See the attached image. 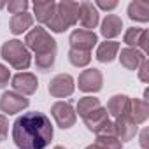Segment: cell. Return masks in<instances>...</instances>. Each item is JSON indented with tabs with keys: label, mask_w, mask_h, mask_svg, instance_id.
Wrapping results in <instances>:
<instances>
[{
	"label": "cell",
	"mask_w": 149,
	"mask_h": 149,
	"mask_svg": "<svg viewBox=\"0 0 149 149\" xmlns=\"http://www.w3.org/2000/svg\"><path fill=\"white\" fill-rule=\"evenodd\" d=\"M53 137L51 119L39 111L21 114L13 125V140L18 149H46Z\"/></svg>",
	"instance_id": "obj_1"
},
{
	"label": "cell",
	"mask_w": 149,
	"mask_h": 149,
	"mask_svg": "<svg viewBox=\"0 0 149 149\" xmlns=\"http://www.w3.org/2000/svg\"><path fill=\"white\" fill-rule=\"evenodd\" d=\"M77 18H79V2L61 0V2H56L54 16L46 26L54 33H63L65 30H68L70 26L77 23Z\"/></svg>",
	"instance_id": "obj_2"
},
{
	"label": "cell",
	"mask_w": 149,
	"mask_h": 149,
	"mask_svg": "<svg viewBox=\"0 0 149 149\" xmlns=\"http://www.w3.org/2000/svg\"><path fill=\"white\" fill-rule=\"evenodd\" d=\"M2 58L16 70H26L32 65V53L19 39H11L0 47Z\"/></svg>",
	"instance_id": "obj_3"
},
{
	"label": "cell",
	"mask_w": 149,
	"mask_h": 149,
	"mask_svg": "<svg viewBox=\"0 0 149 149\" xmlns=\"http://www.w3.org/2000/svg\"><path fill=\"white\" fill-rule=\"evenodd\" d=\"M28 51H33L35 56H42V54H54L58 53V44L53 39V35L42 28V26H35L32 30H28L25 42H23Z\"/></svg>",
	"instance_id": "obj_4"
},
{
	"label": "cell",
	"mask_w": 149,
	"mask_h": 149,
	"mask_svg": "<svg viewBox=\"0 0 149 149\" xmlns=\"http://www.w3.org/2000/svg\"><path fill=\"white\" fill-rule=\"evenodd\" d=\"M51 116L61 130L72 128L77 121V114H76V109H74L72 102H61V100L54 102L51 105Z\"/></svg>",
	"instance_id": "obj_5"
},
{
	"label": "cell",
	"mask_w": 149,
	"mask_h": 149,
	"mask_svg": "<svg viewBox=\"0 0 149 149\" xmlns=\"http://www.w3.org/2000/svg\"><path fill=\"white\" fill-rule=\"evenodd\" d=\"M77 86L84 93H98L104 88V74L98 68H86L79 74Z\"/></svg>",
	"instance_id": "obj_6"
},
{
	"label": "cell",
	"mask_w": 149,
	"mask_h": 149,
	"mask_svg": "<svg viewBox=\"0 0 149 149\" xmlns=\"http://www.w3.org/2000/svg\"><path fill=\"white\" fill-rule=\"evenodd\" d=\"M74 90H76V81H74L70 74H56L47 84V91L54 98L70 97L74 93Z\"/></svg>",
	"instance_id": "obj_7"
},
{
	"label": "cell",
	"mask_w": 149,
	"mask_h": 149,
	"mask_svg": "<svg viewBox=\"0 0 149 149\" xmlns=\"http://www.w3.org/2000/svg\"><path fill=\"white\" fill-rule=\"evenodd\" d=\"M11 86H13V91L19 93L23 97H30V95L37 93L39 81H37V76L32 72H18L16 76L11 77Z\"/></svg>",
	"instance_id": "obj_8"
},
{
	"label": "cell",
	"mask_w": 149,
	"mask_h": 149,
	"mask_svg": "<svg viewBox=\"0 0 149 149\" xmlns=\"http://www.w3.org/2000/svg\"><path fill=\"white\" fill-rule=\"evenodd\" d=\"M28 105H30V100L16 91H4L2 97H0V111L9 116L25 111Z\"/></svg>",
	"instance_id": "obj_9"
},
{
	"label": "cell",
	"mask_w": 149,
	"mask_h": 149,
	"mask_svg": "<svg viewBox=\"0 0 149 149\" xmlns=\"http://www.w3.org/2000/svg\"><path fill=\"white\" fill-rule=\"evenodd\" d=\"M97 42H98L97 33L90 32V30H83V28H76L70 33V37H68L70 49H77V51L91 53V49L97 46Z\"/></svg>",
	"instance_id": "obj_10"
},
{
	"label": "cell",
	"mask_w": 149,
	"mask_h": 149,
	"mask_svg": "<svg viewBox=\"0 0 149 149\" xmlns=\"http://www.w3.org/2000/svg\"><path fill=\"white\" fill-rule=\"evenodd\" d=\"M77 21L83 26V30L93 32V28L98 26L100 13H98V9L95 7L93 2H81L79 4V18H77Z\"/></svg>",
	"instance_id": "obj_11"
},
{
	"label": "cell",
	"mask_w": 149,
	"mask_h": 149,
	"mask_svg": "<svg viewBox=\"0 0 149 149\" xmlns=\"http://www.w3.org/2000/svg\"><path fill=\"white\" fill-rule=\"evenodd\" d=\"M112 123H114V135L121 142H128L139 133V125H135L133 119L128 114H123V116L116 118V121H112Z\"/></svg>",
	"instance_id": "obj_12"
},
{
	"label": "cell",
	"mask_w": 149,
	"mask_h": 149,
	"mask_svg": "<svg viewBox=\"0 0 149 149\" xmlns=\"http://www.w3.org/2000/svg\"><path fill=\"white\" fill-rule=\"evenodd\" d=\"M118 58H119V63H121L126 70H137L139 65H140L147 56H146L142 51H139L137 47H123V49H119Z\"/></svg>",
	"instance_id": "obj_13"
},
{
	"label": "cell",
	"mask_w": 149,
	"mask_h": 149,
	"mask_svg": "<svg viewBox=\"0 0 149 149\" xmlns=\"http://www.w3.org/2000/svg\"><path fill=\"white\" fill-rule=\"evenodd\" d=\"M83 121H84V125H86V128H88L90 132H93V133L98 135V133L104 130V126H105L111 119H109V114H107L105 107L100 105L98 109H95L93 112H90L88 116H84Z\"/></svg>",
	"instance_id": "obj_14"
},
{
	"label": "cell",
	"mask_w": 149,
	"mask_h": 149,
	"mask_svg": "<svg viewBox=\"0 0 149 149\" xmlns=\"http://www.w3.org/2000/svg\"><path fill=\"white\" fill-rule=\"evenodd\" d=\"M123 30V19L118 14H107L100 25V33L105 37V40H114Z\"/></svg>",
	"instance_id": "obj_15"
},
{
	"label": "cell",
	"mask_w": 149,
	"mask_h": 149,
	"mask_svg": "<svg viewBox=\"0 0 149 149\" xmlns=\"http://www.w3.org/2000/svg\"><path fill=\"white\" fill-rule=\"evenodd\" d=\"M107 114L112 116L114 119L123 116V114H128L130 111V97L128 95H112L107 102V107H105Z\"/></svg>",
	"instance_id": "obj_16"
},
{
	"label": "cell",
	"mask_w": 149,
	"mask_h": 149,
	"mask_svg": "<svg viewBox=\"0 0 149 149\" xmlns=\"http://www.w3.org/2000/svg\"><path fill=\"white\" fill-rule=\"evenodd\" d=\"M33 19H37L42 25H47L51 18L54 16L56 11V2L54 0H44V2H33Z\"/></svg>",
	"instance_id": "obj_17"
},
{
	"label": "cell",
	"mask_w": 149,
	"mask_h": 149,
	"mask_svg": "<svg viewBox=\"0 0 149 149\" xmlns=\"http://www.w3.org/2000/svg\"><path fill=\"white\" fill-rule=\"evenodd\" d=\"M119 49H121V46H119L118 40H104V42L98 44V47H97V56H95V58H97L100 63H111V61H114V60L118 58Z\"/></svg>",
	"instance_id": "obj_18"
},
{
	"label": "cell",
	"mask_w": 149,
	"mask_h": 149,
	"mask_svg": "<svg viewBox=\"0 0 149 149\" xmlns=\"http://www.w3.org/2000/svg\"><path fill=\"white\" fill-rule=\"evenodd\" d=\"M128 116L133 119L135 125H142L149 118V105L142 98H130V111Z\"/></svg>",
	"instance_id": "obj_19"
},
{
	"label": "cell",
	"mask_w": 149,
	"mask_h": 149,
	"mask_svg": "<svg viewBox=\"0 0 149 149\" xmlns=\"http://www.w3.org/2000/svg\"><path fill=\"white\" fill-rule=\"evenodd\" d=\"M33 16L26 11V13H21V14H14L11 19H9V30L14 33V35H21L23 32H26L28 28L33 26Z\"/></svg>",
	"instance_id": "obj_20"
},
{
	"label": "cell",
	"mask_w": 149,
	"mask_h": 149,
	"mask_svg": "<svg viewBox=\"0 0 149 149\" xmlns=\"http://www.w3.org/2000/svg\"><path fill=\"white\" fill-rule=\"evenodd\" d=\"M128 18L137 23H147L149 21V2L144 0H133L128 6Z\"/></svg>",
	"instance_id": "obj_21"
},
{
	"label": "cell",
	"mask_w": 149,
	"mask_h": 149,
	"mask_svg": "<svg viewBox=\"0 0 149 149\" xmlns=\"http://www.w3.org/2000/svg\"><path fill=\"white\" fill-rule=\"evenodd\" d=\"M102 105V102H100V98H97V97H83L79 102H77V109H76V114H79L81 118H84V116H88L90 112H93L95 109H98Z\"/></svg>",
	"instance_id": "obj_22"
},
{
	"label": "cell",
	"mask_w": 149,
	"mask_h": 149,
	"mask_svg": "<svg viewBox=\"0 0 149 149\" xmlns=\"http://www.w3.org/2000/svg\"><path fill=\"white\" fill-rule=\"evenodd\" d=\"M93 147L95 149H123V142L116 135H97Z\"/></svg>",
	"instance_id": "obj_23"
},
{
	"label": "cell",
	"mask_w": 149,
	"mask_h": 149,
	"mask_svg": "<svg viewBox=\"0 0 149 149\" xmlns=\"http://www.w3.org/2000/svg\"><path fill=\"white\" fill-rule=\"evenodd\" d=\"M68 61H70V65H74V67L83 68V67L90 65V61H91V53L70 49V51H68Z\"/></svg>",
	"instance_id": "obj_24"
},
{
	"label": "cell",
	"mask_w": 149,
	"mask_h": 149,
	"mask_svg": "<svg viewBox=\"0 0 149 149\" xmlns=\"http://www.w3.org/2000/svg\"><path fill=\"white\" fill-rule=\"evenodd\" d=\"M144 30H146V28L130 26V28L125 32V37H123V40H125L126 47H137V46H139V42H140V37H142Z\"/></svg>",
	"instance_id": "obj_25"
},
{
	"label": "cell",
	"mask_w": 149,
	"mask_h": 149,
	"mask_svg": "<svg viewBox=\"0 0 149 149\" xmlns=\"http://www.w3.org/2000/svg\"><path fill=\"white\" fill-rule=\"evenodd\" d=\"M56 63V53L54 54H42V56H35V67L40 72H49Z\"/></svg>",
	"instance_id": "obj_26"
},
{
	"label": "cell",
	"mask_w": 149,
	"mask_h": 149,
	"mask_svg": "<svg viewBox=\"0 0 149 149\" xmlns=\"http://www.w3.org/2000/svg\"><path fill=\"white\" fill-rule=\"evenodd\" d=\"M30 7L28 0H11L9 4H6V9L14 16V14H21V13H26V9Z\"/></svg>",
	"instance_id": "obj_27"
},
{
	"label": "cell",
	"mask_w": 149,
	"mask_h": 149,
	"mask_svg": "<svg viewBox=\"0 0 149 149\" xmlns=\"http://www.w3.org/2000/svg\"><path fill=\"white\" fill-rule=\"evenodd\" d=\"M137 76H139V79H140L142 83H149V61H147V58L139 65Z\"/></svg>",
	"instance_id": "obj_28"
},
{
	"label": "cell",
	"mask_w": 149,
	"mask_h": 149,
	"mask_svg": "<svg viewBox=\"0 0 149 149\" xmlns=\"http://www.w3.org/2000/svg\"><path fill=\"white\" fill-rule=\"evenodd\" d=\"M9 81H11V70H9V67L0 63V90H4L9 84Z\"/></svg>",
	"instance_id": "obj_29"
},
{
	"label": "cell",
	"mask_w": 149,
	"mask_h": 149,
	"mask_svg": "<svg viewBox=\"0 0 149 149\" xmlns=\"http://www.w3.org/2000/svg\"><path fill=\"white\" fill-rule=\"evenodd\" d=\"M9 135V119L6 114H0V140H6Z\"/></svg>",
	"instance_id": "obj_30"
},
{
	"label": "cell",
	"mask_w": 149,
	"mask_h": 149,
	"mask_svg": "<svg viewBox=\"0 0 149 149\" xmlns=\"http://www.w3.org/2000/svg\"><path fill=\"white\" fill-rule=\"evenodd\" d=\"M137 49L142 51L144 54H147V49H149V32H147V30H144V33H142V37H140V42H139V46H137Z\"/></svg>",
	"instance_id": "obj_31"
},
{
	"label": "cell",
	"mask_w": 149,
	"mask_h": 149,
	"mask_svg": "<svg viewBox=\"0 0 149 149\" xmlns=\"http://www.w3.org/2000/svg\"><path fill=\"white\" fill-rule=\"evenodd\" d=\"M97 9H104V11H112L118 7V2H104V0H98V2L95 4Z\"/></svg>",
	"instance_id": "obj_32"
},
{
	"label": "cell",
	"mask_w": 149,
	"mask_h": 149,
	"mask_svg": "<svg viewBox=\"0 0 149 149\" xmlns=\"http://www.w3.org/2000/svg\"><path fill=\"white\" fill-rule=\"evenodd\" d=\"M140 147L142 149H147L149 147V140H147V128H144L142 132H140Z\"/></svg>",
	"instance_id": "obj_33"
},
{
	"label": "cell",
	"mask_w": 149,
	"mask_h": 149,
	"mask_svg": "<svg viewBox=\"0 0 149 149\" xmlns=\"http://www.w3.org/2000/svg\"><path fill=\"white\" fill-rule=\"evenodd\" d=\"M53 149H67V147H63V146H54Z\"/></svg>",
	"instance_id": "obj_34"
},
{
	"label": "cell",
	"mask_w": 149,
	"mask_h": 149,
	"mask_svg": "<svg viewBox=\"0 0 149 149\" xmlns=\"http://www.w3.org/2000/svg\"><path fill=\"white\" fill-rule=\"evenodd\" d=\"M6 7V2H0V9H4Z\"/></svg>",
	"instance_id": "obj_35"
}]
</instances>
